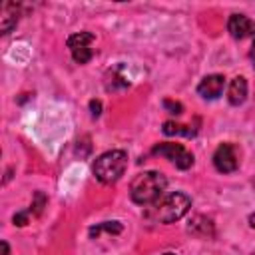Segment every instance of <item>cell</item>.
Wrapping results in <instances>:
<instances>
[{"label": "cell", "mask_w": 255, "mask_h": 255, "mask_svg": "<svg viewBox=\"0 0 255 255\" xmlns=\"http://www.w3.org/2000/svg\"><path fill=\"white\" fill-rule=\"evenodd\" d=\"M167 187V179L159 171H143L135 175L129 185V197L137 205H151L155 203Z\"/></svg>", "instance_id": "1"}, {"label": "cell", "mask_w": 255, "mask_h": 255, "mask_svg": "<svg viewBox=\"0 0 255 255\" xmlns=\"http://www.w3.org/2000/svg\"><path fill=\"white\" fill-rule=\"evenodd\" d=\"M151 205L153 207H149V211H147V217L151 221H157V223H173V221H179L189 211L191 199H189V195H185L181 191H173V193H167V195L159 197Z\"/></svg>", "instance_id": "2"}, {"label": "cell", "mask_w": 255, "mask_h": 255, "mask_svg": "<svg viewBox=\"0 0 255 255\" xmlns=\"http://www.w3.org/2000/svg\"><path fill=\"white\" fill-rule=\"evenodd\" d=\"M128 167V153L124 149H112L102 153L94 161V175L102 183H116Z\"/></svg>", "instance_id": "3"}, {"label": "cell", "mask_w": 255, "mask_h": 255, "mask_svg": "<svg viewBox=\"0 0 255 255\" xmlns=\"http://www.w3.org/2000/svg\"><path fill=\"white\" fill-rule=\"evenodd\" d=\"M151 153L153 155H163L165 159H169L175 167H179V169H189L191 165H193V155H191V151H187L181 143H171V141H167V143H157L153 149H151Z\"/></svg>", "instance_id": "4"}, {"label": "cell", "mask_w": 255, "mask_h": 255, "mask_svg": "<svg viewBox=\"0 0 255 255\" xmlns=\"http://www.w3.org/2000/svg\"><path fill=\"white\" fill-rule=\"evenodd\" d=\"M96 40V36L92 32H78V34H72L68 38V48H70V54L74 58V62L78 64H88L94 56V50H92V42Z\"/></svg>", "instance_id": "5"}, {"label": "cell", "mask_w": 255, "mask_h": 255, "mask_svg": "<svg viewBox=\"0 0 255 255\" xmlns=\"http://www.w3.org/2000/svg\"><path fill=\"white\" fill-rule=\"evenodd\" d=\"M213 165H215V169L221 171V173H231V171H235L237 165H239V157H237L235 145L229 143V141H227V143H221V145L215 149V153H213Z\"/></svg>", "instance_id": "6"}, {"label": "cell", "mask_w": 255, "mask_h": 255, "mask_svg": "<svg viewBox=\"0 0 255 255\" xmlns=\"http://www.w3.org/2000/svg\"><path fill=\"white\" fill-rule=\"evenodd\" d=\"M227 30L235 40L255 36V22L245 14H231L227 20Z\"/></svg>", "instance_id": "7"}, {"label": "cell", "mask_w": 255, "mask_h": 255, "mask_svg": "<svg viewBox=\"0 0 255 255\" xmlns=\"http://www.w3.org/2000/svg\"><path fill=\"white\" fill-rule=\"evenodd\" d=\"M223 86H225V78H223L221 74H209V76H205V78L199 82L197 94H199L201 98H205V100H215V98L221 96Z\"/></svg>", "instance_id": "8"}, {"label": "cell", "mask_w": 255, "mask_h": 255, "mask_svg": "<svg viewBox=\"0 0 255 255\" xmlns=\"http://www.w3.org/2000/svg\"><path fill=\"white\" fill-rule=\"evenodd\" d=\"M247 98V80L243 76H237L231 80L229 84V90H227V100L231 106H239L243 104Z\"/></svg>", "instance_id": "9"}, {"label": "cell", "mask_w": 255, "mask_h": 255, "mask_svg": "<svg viewBox=\"0 0 255 255\" xmlns=\"http://www.w3.org/2000/svg\"><path fill=\"white\" fill-rule=\"evenodd\" d=\"M18 16H20V6H16L14 2H6L2 6V18H0V30H2V34H8L18 24Z\"/></svg>", "instance_id": "10"}, {"label": "cell", "mask_w": 255, "mask_h": 255, "mask_svg": "<svg viewBox=\"0 0 255 255\" xmlns=\"http://www.w3.org/2000/svg\"><path fill=\"white\" fill-rule=\"evenodd\" d=\"M161 131L165 135H185V137H193L197 133L195 128L185 126V124H175V122H165L163 128H161Z\"/></svg>", "instance_id": "11"}, {"label": "cell", "mask_w": 255, "mask_h": 255, "mask_svg": "<svg viewBox=\"0 0 255 255\" xmlns=\"http://www.w3.org/2000/svg\"><path fill=\"white\" fill-rule=\"evenodd\" d=\"M189 231L195 233V235H201V237H207V235H213V223L203 217V215H197L193 217L191 225H189Z\"/></svg>", "instance_id": "12"}, {"label": "cell", "mask_w": 255, "mask_h": 255, "mask_svg": "<svg viewBox=\"0 0 255 255\" xmlns=\"http://www.w3.org/2000/svg\"><path fill=\"white\" fill-rule=\"evenodd\" d=\"M100 231H108V233H122V223L120 221H104L98 227L90 229V235H98Z\"/></svg>", "instance_id": "13"}, {"label": "cell", "mask_w": 255, "mask_h": 255, "mask_svg": "<svg viewBox=\"0 0 255 255\" xmlns=\"http://www.w3.org/2000/svg\"><path fill=\"white\" fill-rule=\"evenodd\" d=\"M44 205H46V197H44V193H40V191H38V193H36V201L32 203L30 211L34 209V213L38 215V213H42V207H44Z\"/></svg>", "instance_id": "14"}, {"label": "cell", "mask_w": 255, "mask_h": 255, "mask_svg": "<svg viewBox=\"0 0 255 255\" xmlns=\"http://www.w3.org/2000/svg\"><path fill=\"white\" fill-rule=\"evenodd\" d=\"M163 106L169 110V114H175V116H179V114L183 112V106H181L179 102H171V100H165V102H163Z\"/></svg>", "instance_id": "15"}, {"label": "cell", "mask_w": 255, "mask_h": 255, "mask_svg": "<svg viewBox=\"0 0 255 255\" xmlns=\"http://www.w3.org/2000/svg\"><path fill=\"white\" fill-rule=\"evenodd\" d=\"M90 112H92V118H98L102 114V102L100 100H92L90 102Z\"/></svg>", "instance_id": "16"}, {"label": "cell", "mask_w": 255, "mask_h": 255, "mask_svg": "<svg viewBox=\"0 0 255 255\" xmlns=\"http://www.w3.org/2000/svg\"><path fill=\"white\" fill-rule=\"evenodd\" d=\"M14 223L16 225H26L28 223V211H20L14 215Z\"/></svg>", "instance_id": "17"}, {"label": "cell", "mask_w": 255, "mask_h": 255, "mask_svg": "<svg viewBox=\"0 0 255 255\" xmlns=\"http://www.w3.org/2000/svg\"><path fill=\"white\" fill-rule=\"evenodd\" d=\"M2 253L4 255H10V249H8V243L6 241H2Z\"/></svg>", "instance_id": "18"}, {"label": "cell", "mask_w": 255, "mask_h": 255, "mask_svg": "<svg viewBox=\"0 0 255 255\" xmlns=\"http://www.w3.org/2000/svg\"><path fill=\"white\" fill-rule=\"evenodd\" d=\"M249 225L255 229V213H251V215H249Z\"/></svg>", "instance_id": "19"}, {"label": "cell", "mask_w": 255, "mask_h": 255, "mask_svg": "<svg viewBox=\"0 0 255 255\" xmlns=\"http://www.w3.org/2000/svg\"><path fill=\"white\" fill-rule=\"evenodd\" d=\"M251 60H253V64H255V42H253V48H251Z\"/></svg>", "instance_id": "20"}, {"label": "cell", "mask_w": 255, "mask_h": 255, "mask_svg": "<svg viewBox=\"0 0 255 255\" xmlns=\"http://www.w3.org/2000/svg\"><path fill=\"white\" fill-rule=\"evenodd\" d=\"M161 255H173V253H161Z\"/></svg>", "instance_id": "21"}, {"label": "cell", "mask_w": 255, "mask_h": 255, "mask_svg": "<svg viewBox=\"0 0 255 255\" xmlns=\"http://www.w3.org/2000/svg\"><path fill=\"white\" fill-rule=\"evenodd\" d=\"M253 255H255V253H253Z\"/></svg>", "instance_id": "22"}]
</instances>
